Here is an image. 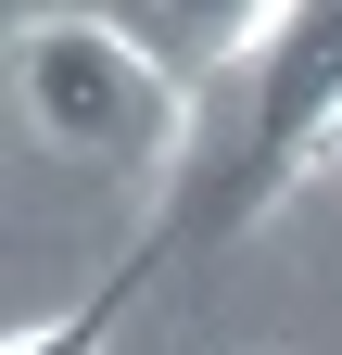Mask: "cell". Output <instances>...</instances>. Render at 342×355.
<instances>
[{
    "label": "cell",
    "instance_id": "cell-1",
    "mask_svg": "<svg viewBox=\"0 0 342 355\" xmlns=\"http://www.w3.org/2000/svg\"><path fill=\"white\" fill-rule=\"evenodd\" d=\"M13 114L38 153L64 165H114V178H165L190 165V76L140 38V13H13Z\"/></svg>",
    "mask_w": 342,
    "mask_h": 355
},
{
    "label": "cell",
    "instance_id": "cell-2",
    "mask_svg": "<svg viewBox=\"0 0 342 355\" xmlns=\"http://www.w3.org/2000/svg\"><path fill=\"white\" fill-rule=\"evenodd\" d=\"M317 178H342V0H305V13L267 26L228 216H267V203H291V191H317Z\"/></svg>",
    "mask_w": 342,
    "mask_h": 355
},
{
    "label": "cell",
    "instance_id": "cell-3",
    "mask_svg": "<svg viewBox=\"0 0 342 355\" xmlns=\"http://www.w3.org/2000/svg\"><path fill=\"white\" fill-rule=\"evenodd\" d=\"M102 330H114V292H102V304H76V318H38V330H13V355H102Z\"/></svg>",
    "mask_w": 342,
    "mask_h": 355
}]
</instances>
